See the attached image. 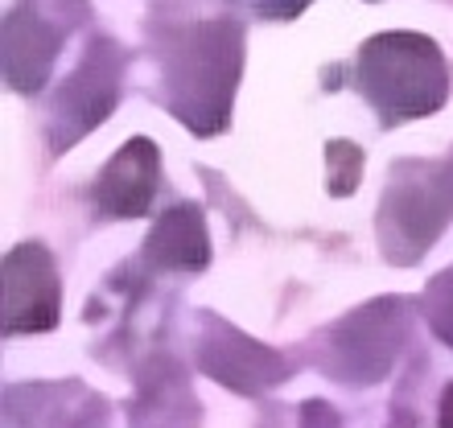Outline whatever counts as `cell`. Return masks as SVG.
<instances>
[{
	"instance_id": "cell-4",
	"label": "cell",
	"mask_w": 453,
	"mask_h": 428,
	"mask_svg": "<svg viewBox=\"0 0 453 428\" xmlns=\"http://www.w3.org/2000/svg\"><path fill=\"white\" fill-rule=\"evenodd\" d=\"M54 317H58V280L50 251L21 243L12 256H4V330H50Z\"/></svg>"
},
{
	"instance_id": "cell-9",
	"label": "cell",
	"mask_w": 453,
	"mask_h": 428,
	"mask_svg": "<svg viewBox=\"0 0 453 428\" xmlns=\"http://www.w3.org/2000/svg\"><path fill=\"white\" fill-rule=\"evenodd\" d=\"M235 4H248L256 17H297L310 0H235Z\"/></svg>"
},
{
	"instance_id": "cell-8",
	"label": "cell",
	"mask_w": 453,
	"mask_h": 428,
	"mask_svg": "<svg viewBox=\"0 0 453 428\" xmlns=\"http://www.w3.org/2000/svg\"><path fill=\"white\" fill-rule=\"evenodd\" d=\"M429 305H433V325L445 342H453V272H445L441 280H433L429 288Z\"/></svg>"
},
{
	"instance_id": "cell-3",
	"label": "cell",
	"mask_w": 453,
	"mask_h": 428,
	"mask_svg": "<svg viewBox=\"0 0 453 428\" xmlns=\"http://www.w3.org/2000/svg\"><path fill=\"white\" fill-rule=\"evenodd\" d=\"M71 17H58L54 4L42 0H21L17 9L4 17V79L17 91H37L46 83L54 54L62 46V29Z\"/></svg>"
},
{
	"instance_id": "cell-10",
	"label": "cell",
	"mask_w": 453,
	"mask_h": 428,
	"mask_svg": "<svg viewBox=\"0 0 453 428\" xmlns=\"http://www.w3.org/2000/svg\"><path fill=\"white\" fill-rule=\"evenodd\" d=\"M441 428H453V387L445 392V400H441Z\"/></svg>"
},
{
	"instance_id": "cell-1",
	"label": "cell",
	"mask_w": 453,
	"mask_h": 428,
	"mask_svg": "<svg viewBox=\"0 0 453 428\" xmlns=\"http://www.w3.org/2000/svg\"><path fill=\"white\" fill-rule=\"evenodd\" d=\"M239 62H243V29L231 21L194 25V29H178L173 37V54L165 58V103L198 136L226 124Z\"/></svg>"
},
{
	"instance_id": "cell-6",
	"label": "cell",
	"mask_w": 453,
	"mask_h": 428,
	"mask_svg": "<svg viewBox=\"0 0 453 428\" xmlns=\"http://www.w3.org/2000/svg\"><path fill=\"white\" fill-rule=\"evenodd\" d=\"M157 190V149L153 141H128L111 157V165L96 181V203L111 218L144 214Z\"/></svg>"
},
{
	"instance_id": "cell-5",
	"label": "cell",
	"mask_w": 453,
	"mask_h": 428,
	"mask_svg": "<svg viewBox=\"0 0 453 428\" xmlns=\"http://www.w3.org/2000/svg\"><path fill=\"white\" fill-rule=\"evenodd\" d=\"M108 54H116V42H96L91 54H87V62L79 66V74L62 87L54 116L66 119V124H62V128H66V141H71V136L79 141V136H83L91 124H99V119L111 111V103H116L119 66L108 62Z\"/></svg>"
},
{
	"instance_id": "cell-2",
	"label": "cell",
	"mask_w": 453,
	"mask_h": 428,
	"mask_svg": "<svg viewBox=\"0 0 453 428\" xmlns=\"http://www.w3.org/2000/svg\"><path fill=\"white\" fill-rule=\"evenodd\" d=\"M358 87L380 107L383 124L429 116L445 103V58L420 34H383L358 50Z\"/></svg>"
},
{
	"instance_id": "cell-7",
	"label": "cell",
	"mask_w": 453,
	"mask_h": 428,
	"mask_svg": "<svg viewBox=\"0 0 453 428\" xmlns=\"http://www.w3.org/2000/svg\"><path fill=\"white\" fill-rule=\"evenodd\" d=\"M149 260H157L161 268H203L211 248H206L203 218L194 206H178L157 223L153 239H149Z\"/></svg>"
}]
</instances>
